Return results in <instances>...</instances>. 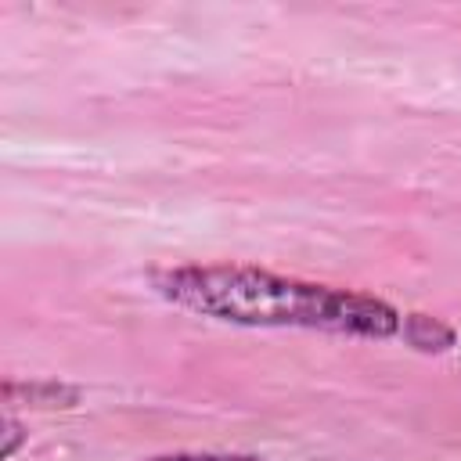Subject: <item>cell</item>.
<instances>
[{
    "instance_id": "cell-1",
    "label": "cell",
    "mask_w": 461,
    "mask_h": 461,
    "mask_svg": "<svg viewBox=\"0 0 461 461\" xmlns=\"http://www.w3.org/2000/svg\"><path fill=\"white\" fill-rule=\"evenodd\" d=\"M155 292L180 310L245 328H310L353 339H389L403 328L400 313L360 292L281 277L238 263H187L151 277Z\"/></svg>"
},
{
    "instance_id": "cell-2",
    "label": "cell",
    "mask_w": 461,
    "mask_h": 461,
    "mask_svg": "<svg viewBox=\"0 0 461 461\" xmlns=\"http://www.w3.org/2000/svg\"><path fill=\"white\" fill-rule=\"evenodd\" d=\"M155 461H256L249 454H166Z\"/></svg>"
},
{
    "instance_id": "cell-3",
    "label": "cell",
    "mask_w": 461,
    "mask_h": 461,
    "mask_svg": "<svg viewBox=\"0 0 461 461\" xmlns=\"http://www.w3.org/2000/svg\"><path fill=\"white\" fill-rule=\"evenodd\" d=\"M4 425H7V443H4V457H11V454H14V447H18V439H22V436H18L22 429L14 425V418H7Z\"/></svg>"
}]
</instances>
